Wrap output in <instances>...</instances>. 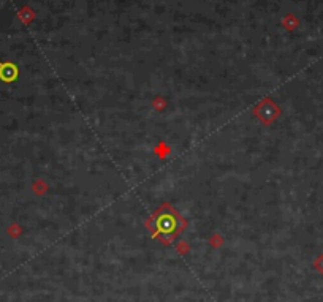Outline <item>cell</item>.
Listing matches in <instances>:
<instances>
[{
	"instance_id": "6da1fadb",
	"label": "cell",
	"mask_w": 323,
	"mask_h": 302,
	"mask_svg": "<svg viewBox=\"0 0 323 302\" xmlns=\"http://www.w3.org/2000/svg\"><path fill=\"white\" fill-rule=\"evenodd\" d=\"M149 231L160 242H171L184 229V220L170 204L158 207L147 221Z\"/></svg>"
},
{
	"instance_id": "7a4b0ae2",
	"label": "cell",
	"mask_w": 323,
	"mask_h": 302,
	"mask_svg": "<svg viewBox=\"0 0 323 302\" xmlns=\"http://www.w3.org/2000/svg\"><path fill=\"white\" fill-rule=\"evenodd\" d=\"M18 76V70L13 64H0V79L5 83H10L16 79Z\"/></svg>"
}]
</instances>
